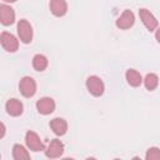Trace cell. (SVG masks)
<instances>
[{
  "instance_id": "obj_4",
  "label": "cell",
  "mask_w": 160,
  "mask_h": 160,
  "mask_svg": "<svg viewBox=\"0 0 160 160\" xmlns=\"http://www.w3.org/2000/svg\"><path fill=\"white\" fill-rule=\"evenodd\" d=\"M19 90L24 98H32L36 92V81L31 76H24L19 82Z\"/></svg>"
},
{
  "instance_id": "obj_16",
  "label": "cell",
  "mask_w": 160,
  "mask_h": 160,
  "mask_svg": "<svg viewBox=\"0 0 160 160\" xmlns=\"http://www.w3.org/2000/svg\"><path fill=\"white\" fill-rule=\"evenodd\" d=\"M142 82H144V86L146 88V90H150V91L155 90L158 88V85H159V76L156 74H154V72H149L144 78Z\"/></svg>"
},
{
  "instance_id": "obj_19",
  "label": "cell",
  "mask_w": 160,
  "mask_h": 160,
  "mask_svg": "<svg viewBox=\"0 0 160 160\" xmlns=\"http://www.w3.org/2000/svg\"><path fill=\"white\" fill-rule=\"evenodd\" d=\"M0 126H1V134H0V139H2V138L5 136L6 128H5V124H4V122H1V124H0Z\"/></svg>"
},
{
  "instance_id": "obj_13",
  "label": "cell",
  "mask_w": 160,
  "mask_h": 160,
  "mask_svg": "<svg viewBox=\"0 0 160 160\" xmlns=\"http://www.w3.org/2000/svg\"><path fill=\"white\" fill-rule=\"evenodd\" d=\"M50 11L54 16L61 18L68 12V4L65 0H50Z\"/></svg>"
},
{
  "instance_id": "obj_11",
  "label": "cell",
  "mask_w": 160,
  "mask_h": 160,
  "mask_svg": "<svg viewBox=\"0 0 160 160\" xmlns=\"http://www.w3.org/2000/svg\"><path fill=\"white\" fill-rule=\"evenodd\" d=\"M5 110L10 116H20L24 111V105L18 99H9L5 104Z\"/></svg>"
},
{
  "instance_id": "obj_14",
  "label": "cell",
  "mask_w": 160,
  "mask_h": 160,
  "mask_svg": "<svg viewBox=\"0 0 160 160\" xmlns=\"http://www.w3.org/2000/svg\"><path fill=\"white\" fill-rule=\"evenodd\" d=\"M125 79L128 81V84L130 86H132V88L140 86L142 84V80H144L141 74L135 69H128L126 72H125Z\"/></svg>"
},
{
  "instance_id": "obj_20",
  "label": "cell",
  "mask_w": 160,
  "mask_h": 160,
  "mask_svg": "<svg viewBox=\"0 0 160 160\" xmlns=\"http://www.w3.org/2000/svg\"><path fill=\"white\" fill-rule=\"evenodd\" d=\"M155 39H156V41L160 44V26H158L156 30H155Z\"/></svg>"
},
{
  "instance_id": "obj_9",
  "label": "cell",
  "mask_w": 160,
  "mask_h": 160,
  "mask_svg": "<svg viewBox=\"0 0 160 160\" xmlns=\"http://www.w3.org/2000/svg\"><path fill=\"white\" fill-rule=\"evenodd\" d=\"M55 101L52 98H49V96H44V98H40L38 101H36V110L41 114V115H50L54 110H55Z\"/></svg>"
},
{
  "instance_id": "obj_1",
  "label": "cell",
  "mask_w": 160,
  "mask_h": 160,
  "mask_svg": "<svg viewBox=\"0 0 160 160\" xmlns=\"http://www.w3.org/2000/svg\"><path fill=\"white\" fill-rule=\"evenodd\" d=\"M85 85H86L88 91H89L92 96H96V98L101 96V95L104 94V91H105L104 81H102L99 76H96V75H91V76H89V78L86 79Z\"/></svg>"
},
{
  "instance_id": "obj_8",
  "label": "cell",
  "mask_w": 160,
  "mask_h": 160,
  "mask_svg": "<svg viewBox=\"0 0 160 160\" xmlns=\"http://www.w3.org/2000/svg\"><path fill=\"white\" fill-rule=\"evenodd\" d=\"M64 152V144L59 139H52L45 149V155L49 159H58Z\"/></svg>"
},
{
  "instance_id": "obj_18",
  "label": "cell",
  "mask_w": 160,
  "mask_h": 160,
  "mask_svg": "<svg viewBox=\"0 0 160 160\" xmlns=\"http://www.w3.org/2000/svg\"><path fill=\"white\" fill-rule=\"evenodd\" d=\"M146 160H160V149L156 146H151L146 150L145 154Z\"/></svg>"
},
{
  "instance_id": "obj_5",
  "label": "cell",
  "mask_w": 160,
  "mask_h": 160,
  "mask_svg": "<svg viewBox=\"0 0 160 160\" xmlns=\"http://www.w3.org/2000/svg\"><path fill=\"white\" fill-rule=\"evenodd\" d=\"M0 42L4 50H6L8 52H15L19 49V40L11 32L2 31L0 35Z\"/></svg>"
},
{
  "instance_id": "obj_6",
  "label": "cell",
  "mask_w": 160,
  "mask_h": 160,
  "mask_svg": "<svg viewBox=\"0 0 160 160\" xmlns=\"http://www.w3.org/2000/svg\"><path fill=\"white\" fill-rule=\"evenodd\" d=\"M139 18L141 20V22L144 24V26L151 32V31H155L156 28L159 26V22L156 20V18L152 15V12H150V10L142 8V9H139Z\"/></svg>"
},
{
  "instance_id": "obj_10",
  "label": "cell",
  "mask_w": 160,
  "mask_h": 160,
  "mask_svg": "<svg viewBox=\"0 0 160 160\" xmlns=\"http://www.w3.org/2000/svg\"><path fill=\"white\" fill-rule=\"evenodd\" d=\"M0 21L4 26H9L11 24H14L15 21V11L11 6L6 5V4H1L0 5Z\"/></svg>"
},
{
  "instance_id": "obj_3",
  "label": "cell",
  "mask_w": 160,
  "mask_h": 160,
  "mask_svg": "<svg viewBox=\"0 0 160 160\" xmlns=\"http://www.w3.org/2000/svg\"><path fill=\"white\" fill-rule=\"evenodd\" d=\"M25 144H26L28 149L31 150V151H35V152H38V151H45L44 142L41 141L40 136L35 131H32V130H29L25 134Z\"/></svg>"
},
{
  "instance_id": "obj_7",
  "label": "cell",
  "mask_w": 160,
  "mask_h": 160,
  "mask_svg": "<svg viewBox=\"0 0 160 160\" xmlns=\"http://www.w3.org/2000/svg\"><path fill=\"white\" fill-rule=\"evenodd\" d=\"M134 24H135V15H134V12H132L131 10H129V9H125V10L122 11V14L118 18L116 22H115L116 28H119V29H121V30H128V29H130Z\"/></svg>"
},
{
  "instance_id": "obj_17",
  "label": "cell",
  "mask_w": 160,
  "mask_h": 160,
  "mask_svg": "<svg viewBox=\"0 0 160 160\" xmlns=\"http://www.w3.org/2000/svg\"><path fill=\"white\" fill-rule=\"evenodd\" d=\"M12 158L15 160H28V159H30V154L22 145L15 144L12 146Z\"/></svg>"
},
{
  "instance_id": "obj_21",
  "label": "cell",
  "mask_w": 160,
  "mask_h": 160,
  "mask_svg": "<svg viewBox=\"0 0 160 160\" xmlns=\"http://www.w3.org/2000/svg\"><path fill=\"white\" fill-rule=\"evenodd\" d=\"M4 2H15L16 0H2Z\"/></svg>"
},
{
  "instance_id": "obj_2",
  "label": "cell",
  "mask_w": 160,
  "mask_h": 160,
  "mask_svg": "<svg viewBox=\"0 0 160 160\" xmlns=\"http://www.w3.org/2000/svg\"><path fill=\"white\" fill-rule=\"evenodd\" d=\"M16 30H18L19 40L21 42H24V44L31 42V40H32V26L30 25V22L26 19L19 20L18 26H16Z\"/></svg>"
},
{
  "instance_id": "obj_15",
  "label": "cell",
  "mask_w": 160,
  "mask_h": 160,
  "mask_svg": "<svg viewBox=\"0 0 160 160\" xmlns=\"http://www.w3.org/2000/svg\"><path fill=\"white\" fill-rule=\"evenodd\" d=\"M48 58L42 54H36L34 55L32 58V68L36 70V71H44L46 68H48Z\"/></svg>"
},
{
  "instance_id": "obj_12",
  "label": "cell",
  "mask_w": 160,
  "mask_h": 160,
  "mask_svg": "<svg viewBox=\"0 0 160 160\" xmlns=\"http://www.w3.org/2000/svg\"><path fill=\"white\" fill-rule=\"evenodd\" d=\"M50 129L55 135L62 136L68 131V122L62 118H54L52 120H50Z\"/></svg>"
}]
</instances>
